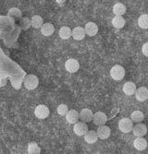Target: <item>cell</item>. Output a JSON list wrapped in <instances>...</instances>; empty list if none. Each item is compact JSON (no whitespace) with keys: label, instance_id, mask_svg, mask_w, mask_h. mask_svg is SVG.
I'll use <instances>...</instances> for the list:
<instances>
[{"label":"cell","instance_id":"obj_1","mask_svg":"<svg viewBox=\"0 0 148 154\" xmlns=\"http://www.w3.org/2000/svg\"><path fill=\"white\" fill-rule=\"evenodd\" d=\"M39 84V79L38 78L33 75V74H29L27 75L24 79V86L27 90H34L37 88Z\"/></svg>","mask_w":148,"mask_h":154},{"label":"cell","instance_id":"obj_16","mask_svg":"<svg viewBox=\"0 0 148 154\" xmlns=\"http://www.w3.org/2000/svg\"><path fill=\"white\" fill-rule=\"evenodd\" d=\"M79 113L76 110H69L66 114V119L70 124H75L79 121Z\"/></svg>","mask_w":148,"mask_h":154},{"label":"cell","instance_id":"obj_12","mask_svg":"<svg viewBox=\"0 0 148 154\" xmlns=\"http://www.w3.org/2000/svg\"><path fill=\"white\" fill-rule=\"evenodd\" d=\"M85 33L89 36H95L98 32V27L95 22H88L84 27Z\"/></svg>","mask_w":148,"mask_h":154},{"label":"cell","instance_id":"obj_6","mask_svg":"<svg viewBox=\"0 0 148 154\" xmlns=\"http://www.w3.org/2000/svg\"><path fill=\"white\" fill-rule=\"evenodd\" d=\"M74 133L77 136H84V134L88 131V125L84 122H77L74 125L73 128Z\"/></svg>","mask_w":148,"mask_h":154},{"label":"cell","instance_id":"obj_10","mask_svg":"<svg viewBox=\"0 0 148 154\" xmlns=\"http://www.w3.org/2000/svg\"><path fill=\"white\" fill-rule=\"evenodd\" d=\"M96 134L98 136V138L106 139L110 137L111 130L109 127H106V125H99V128H97Z\"/></svg>","mask_w":148,"mask_h":154},{"label":"cell","instance_id":"obj_2","mask_svg":"<svg viewBox=\"0 0 148 154\" xmlns=\"http://www.w3.org/2000/svg\"><path fill=\"white\" fill-rule=\"evenodd\" d=\"M110 76L114 80H121L125 77V69L121 66L116 65L110 69Z\"/></svg>","mask_w":148,"mask_h":154},{"label":"cell","instance_id":"obj_13","mask_svg":"<svg viewBox=\"0 0 148 154\" xmlns=\"http://www.w3.org/2000/svg\"><path fill=\"white\" fill-rule=\"evenodd\" d=\"M85 34H86L85 31L82 27H76L71 31V36L73 37L74 40H77V41H80L84 39Z\"/></svg>","mask_w":148,"mask_h":154},{"label":"cell","instance_id":"obj_18","mask_svg":"<svg viewBox=\"0 0 148 154\" xmlns=\"http://www.w3.org/2000/svg\"><path fill=\"white\" fill-rule=\"evenodd\" d=\"M55 32V28L51 23H44L41 27V32L45 36H50Z\"/></svg>","mask_w":148,"mask_h":154},{"label":"cell","instance_id":"obj_14","mask_svg":"<svg viewBox=\"0 0 148 154\" xmlns=\"http://www.w3.org/2000/svg\"><path fill=\"white\" fill-rule=\"evenodd\" d=\"M123 92L128 95V96H131L135 93V91H136V85L134 84L133 82L131 81H128V82H125L124 85H123Z\"/></svg>","mask_w":148,"mask_h":154},{"label":"cell","instance_id":"obj_5","mask_svg":"<svg viewBox=\"0 0 148 154\" xmlns=\"http://www.w3.org/2000/svg\"><path fill=\"white\" fill-rule=\"evenodd\" d=\"M65 68H66V70L68 72H70V73H75V72H77L79 70L80 64L76 59L71 58V59H68L66 61Z\"/></svg>","mask_w":148,"mask_h":154},{"label":"cell","instance_id":"obj_17","mask_svg":"<svg viewBox=\"0 0 148 154\" xmlns=\"http://www.w3.org/2000/svg\"><path fill=\"white\" fill-rule=\"evenodd\" d=\"M133 147L137 150H144L147 148V141L143 137H138L133 141Z\"/></svg>","mask_w":148,"mask_h":154},{"label":"cell","instance_id":"obj_8","mask_svg":"<svg viewBox=\"0 0 148 154\" xmlns=\"http://www.w3.org/2000/svg\"><path fill=\"white\" fill-rule=\"evenodd\" d=\"M93 124L96 125H105L107 121V117H106V115L103 112H96V114H93Z\"/></svg>","mask_w":148,"mask_h":154},{"label":"cell","instance_id":"obj_11","mask_svg":"<svg viewBox=\"0 0 148 154\" xmlns=\"http://www.w3.org/2000/svg\"><path fill=\"white\" fill-rule=\"evenodd\" d=\"M79 118L82 120L83 122L84 123H89L93 120V112L88 109V108H85V109H83L80 111V113L79 115Z\"/></svg>","mask_w":148,"mask_h":154},{"label":"cell","instance_id":"obj_30","mask_svg":"<svg viewBox=\"0 0 148 154\" xmlns=\"http://www.w3.org/2000/svg\"><path fill=\"white\" fill-rule=\"evenodd\" d=\"M56 1L58 3V4H60V5H62V4H64L66 1H67V0H56Z\"/></svg>","mask_w":148,"mask_h":154},{"label":"cell","instance_id":"obj_15","mask_svg":"<svg viewBox=\"0 0 148 154\" xmlns=\"http://www.w3.org/2000/svg\"><path fill=\"white\" fill-rule=\"evenodd\" d=\"M84 139L85 141L89 144H93L97 141L98 139V136L96 134V131L93 130H88L85 134H84Z\"/></svg>","mask_w":148,"mask_h":154},{"label":"cell","instance_id":"obj_28","mask_svg":"<svg viewBox=\"0 0 148 154\" xmlns=\"http://www.w3.org/2000/svg\"><path fill=\"white\" fill-rule=\"evenodd\" d=\"M58 114L60 115V116H66V114L68 113V111H69V108L68 106H67L66 104H60L58 105Z\"/></svg>","mask_w":148,"mask_h":154},{"label":"cell","instance_id":"obj_20","mask_svg":"<svg viewBox=\"0 0 148 154\" xmlns=\"http://www.w3.org/2000/svg\"><path fill=\"white\" fill-rule=\"evenodd\" d=\"M113 13L115 16H122L126 13V7L122 3H117L113 7Z\"/></svg>","mask_w":148,"mask_h":154},{"label":"cell","instance_id":"obj_21","mask_svg":"<svg viewBox=\"0 0 148 154\" xmlns=\"http://www.w3.org/2000/svg\"><path fill=\"white\" fill-rule=\"evenodd\" d=\"M44 24V20L42 17L39 15H34L31 19V25L34 28V29H40Z\"/></svg>","mask_w":148,"mask_h":154},{"label":"cell","instance_id":"obj_23","mask_svg":"<svg viewBox=\"0 0 148 154\" xmlns=\"http://www.w3.org/2000/svg\"><path fill=\"white\" fill-rule=\"evenodd\" d=\"M131 119L134 123H141L144 119V115L141 111H134L131 115Z\"/></svg>","mask_w":148,"mask_h":154},{"label":"cell","instance_id":"obj_24","mask_svg":"<svg viewBox=\"0 0 148 154\" xmlns=\"http://www.w3.org/2000/svg\"><path fill=\"white\" fill-rule=\"evenodd\" d=\"M138 25L142 29H148V14H143L139 17Z\"/></svg>","mask_w":148,"mask_h":154},{"label":"cell","instance_id":"obj_9","mask_svg":"<svg viewBox=\"0 0 148 154\" xmlns=\"http://www.w3.org/2000/svg\"><path fill=\"white\" fill-rule=\"evenodd\" d=\"M135 97L139 102H145L148 100V89L146 87H140L135 91Z\"/></svg>","mask_w":148,"mask_h":154},{"label":"cell","instance_id":"obj_3","mask_svg":"<svg viewBox=\"0 0 148 154\" xmlns=\"http://www.w3.org/2000/svg\"><path fill=\"white\" fill-rule=\"evenodd\" d=\"M133 128V122L130 118H122L118 122V128L122 133H130Z\"/></svg>","mask_w":148,"mask_h":154},{"label":"cell","instance_id":"obj_7","mask_svg":"<svg viewBox=\"0 0 148 154\" xmlns=\"http://www.w3.org/2000/svg\"><path fill=\"white\" fill-rule=\"evenodd\" d=\"M131 131H133V135L134 136H136V137H143L147 133V128H146V125L144 124L137 123L135 125H133Z\"/></svg>","mask_w":148,"mask_h":154},{"label":"cell","instance_id":"obj_26","mask_svg":"<svg viewBox=\"0 0 148 154\" xmlns=\"http://www.w3.org/2000/svg\"><path fill=\"white\" fill-rule=\"evenodd\" d=\"M28 153H30V154H33V153L39 154V153H41V149H40V147L36 143L31 142V143L28 144Z\"/></svg>","mask_w":148,"mask_h":154},{"label":"cell","instance_id":"obj_19","mask_svg":"<svg viewBox=\"0 0 148 154\" xmlns=\"http://www.w3.org/2000/svg\"><path fill=\"white\" fill-rule=\"evenodd\" d=\"M125 19L122 16H115L112 19V25L116 28V29H121L125 26Z\"/></svg>","mask_w":148,"mask_h":154},{"label":"cell","instance_id":"obj_27","mask_svg":"<svg viewBox=\"0 0 148 154\" xmlns=\"http://www.w3.org/2000/svg\"><path fill=\"white\" fill-rule=\"evenodd\" d=\"M20 26L21 28V30H23V31L28 30L29 28L32 26L31 25V20L28 18H22L20 21Z\"/></svg>","mask_w":148,"mask_h":154},{"label":"cell","instance_id":"obj_25","mask_svg":"<svg viewBox=\"0 0 148 154\" xmlns=\"http://www.w3.org/2000/svg\"><path fill=\"white\" fill-rule=\"evenodd\" d=\"M8 15L10 18H21L22 16V12L20 9L17 8H12L8 10Z\"/></svg>","mask_w":148,"mask_h":154},{"label":"cell","instance_id":"obj_4","mask_svg":"<svg viewBox=\"0 0 148 154\" xmlns=\"http://www.w3.org/2000/svg\"><path fill=\"white\" fill-rule=\"evenodd\" d=\"M34 115L39 119H46L49 116V108L46 105L40 104L35 108Z\"/></svg>","mask_w":148,"mask_h":154},{"label":"cell","instance_id":"obj_29","mask_svg":"<svg viewBox=\"0 0 148 154\" xmlns=\"http://www.w3.org/2000/svg\"><path fill=\"white\" fill-rule=\"evenodd\" d=\"M142 52H143V54L145 55V57H148V43H145V44L143 45V47H142Z\"/></svg>","mask_w":148,"mask_h":154},{"label":"cell","instance_id":"obj_22","mask_svg":"<svg viewBox=\"0 0 148 154\" xmlns=\"http://www.w3.org/2000/svg\"><path fill=\"white\" fill-rule=\"evenodd\" d=\"M59 36L63 40H68L71 36V29L68 26H64L59 30Z\"/></svg>","mask_w":148,"mask_h":154}]
</instances>
